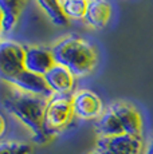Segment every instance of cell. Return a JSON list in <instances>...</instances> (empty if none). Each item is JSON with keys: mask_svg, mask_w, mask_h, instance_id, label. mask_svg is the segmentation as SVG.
Instances as JSON below:
<instances>
[{"mask_svg": "<svg viewBox=\"0 0 153 154\" xmlns=\"http://www.w3.org/2000/svg\"><path fill=\"white\" fill-rule=\"evenodd\" d=\"M47 99L48 98L24 93L14 87V90L3 95L2 100L4 110L17 118L31 131L34 141L40 145L51 138L45 129Z\"/></svg>", "mask_w": 153, "mask_h": 154, "instance_id": "6da1fadb", "label": "cell"}, {"mask_svg": "<svg viewBox=\"0 0 153 154\" xmlns=\"http://www.w3.org/2000/svg\"><path fill=\"white\" fill-rule=\"evenodd\" d=\"M58 64L69 69L75 78L87 76L98 66V51L86 38L67 35L59 39L51 48Z\"/></svg>", "mask_w": 153, "mask_h": 154, "instance_id": "7a4b0ae2", "label": "cell"}, {"mask_svg": "<svg viewBox=\"0 0 153 154\" xmlns=\"http://www.w3.org/2000/svg\"><path fill=\"white\" fill-rule=\"evenodd\" d=\"M74 117L75 114L73 109L71 95L54 94L51 98L47 99L45 111V129L50 137L67 127Z\"/></svg>", "mask_w": 153, "mask_h": 154, "instance_id": "3957f363", "label": "cell"}, {"mask_svg": "<svg viewBox=\"0 0 153 154\" xmlns=\"http://www.w3.org/2000/svg\"><path fill=\"white\" fill-rule=\"evenodd\" d=\"M26 47L15 40L3 39L0 43V75L5 83L26 70Z\"/></svg>", "mask_w": 153, "mask_h": 154, "instance_id": "277c9868", "label": "cell"}, {"mask_svg": "<svg viewBox=\"0 0 153 154\" xmlns=\"http://www.w3.org/2000/svg\"><path fill=\"white\" fill-rule=\"evenodd\" d=\"M144 142L141 135L121 134L114 137H98L95 150L101 154H141Z\"/></svg>", "mask_w": 153, "mask_h": 154, "instance_id": "5b68a950", "label": "cell"}, {"mask_svg": "<svg viewBox=\"0 0 153 154\" xmlns=\"http://www.w3.org/2000/svg\"><path fill=\"white\" fill-rule=\"evenodd\" d=\"M71 100L75 117L81 119H98L105 111L99 95L87 88L74 91L71 94Z\"/></svg>", "mask_w": 153, "mask_h": 154, "instance_id": "8992f818", "label": "cell"}, {"mask_svg": "<svg viewBox=\"0 0 153 154\" xmlns=\"http://www.w3.org/2000/svg\"><path fill=\"white\" fill-rule=\"evenodd\" d=\"M8 85H11L12 87H15L20 91L34 94V95L45 97V98H51L54 95V93H52L51 88L47 85L45 75L30 72L27 70H24L17 76H15Z\"/></svg>", "mask_w": 153, "mask_h": 154, "instance_id": "52a82bcc", "label": "cell"}, {"mask_svg": "<svg viewBox=\"0 0 153 154\" xmlns=\"http://www.w3.org/2000/svg\"><path fill=\"white\" fill-rule=\"evenodd\" d=\"M57 63L52 55V51L46 47L40 46H30L26 47V59L24 67L30 72L46 75L51 67Z\"/></svg>", "mask_w": 153, "mask_h": 154, "instance_id": "ba28073f", "label": "cell"}, {"mask_svg": "<svg viewBox=\"0 0 153 154\" xmlns=\"http://www.w3.org/2000/svg\"><path fill=\"white\" fill-rule=\"evenodd\" d=\"M110 107L113 109L117 117H118L125 134L141 135V133H142V118H141L140 111L132 103L118 100V102L111 103Z\"/></svg>", "mask_w": 153, "mask_h": 154, "instance_id": "9c48e42d", "label": "cell"}, {"mask_svg": "<svg viewBox=\"0 0 153 154\" xmlns=\"http://www.w3.org/2000/svg\"><path fill=\"white\" fill-rule=\"evenodd\" d=\"M45 79L52 93L59 95H71L75 87V75L69 69L58 63L48 70Z\"/></svg>", "mask_w": 153, "mask_h": 154, "instance_id": "30bf717a", "label": "cell"}, {"mask_svg": "<svg viewBox=\"0 0 153 154\" xmlns=\"http://www.w3.org/2000/svg\"><path fill=\"white\" fill-rule=\"evenodd\" d=\"M27 0H0L2 11V34L12 31L19 23Z\"/></svg>", "mask_w": 153, "mask_h": 154, "instance_id": "8fae6325", "label": "cell"}, {"mask_svg": "<svg viewBox=\"0 0 153 154\" xmlns=\"http://www.w3.org/2000/svg\"><path fill=\"white\" fill-rule=\"evenodd\" d=\"M111 17V4L108 0H90L85 22L93 28H104Z\"/></svg>", "mask_w": 153, "mask_h": 154, "instance_id": "7c38bea8", "label": "cell"}, {"mask_svg": "<svg viewBox=\"0 0 153 154\" xmlns=\"http://www.w3.org/2000/svg\"><path fill=\"white\" fill-rule=\"evenodd\" d=\"M95 133L98 137H114V135L125 134L118 117H117V114L110 106L97 119Z\"/></svg>", "mask_w": 153, "mask_h": 154, "instance_id": "4fadbf2b", "label": "cell"}, {"mask_svg": "<svg viewBox=\"0 0 153 154\" xmlns=\"http://www.w3.org/2000/svg\"><path fill=\"white\" fill-rule=\"evenodd\" d=\"M36 3L55 26L66 27L69 24V19L62 11L61 0H36Z\"/></svg>", "mask_w": 153, "mask_h": 154, "instance_id": "5bb4252c", "label": "cell"}, {"mask_svg": "<svg viewBox=\"0 0 153 154\" xmlns=\"http://www.w3.org/2000/svg\"><path fill=\"white\" fill-rule=\"evenodd\" d=\"M87 4L86 0H61L62 11L69 20H85Z\"/></svg>", "mask_w": 153, "mask_h": 154, "instance_id": "9a60e30c", "label": "cell"}, {"mask_svg": "<svg viewBox=\"0 0 153 154\" xmlns=\"http://www.w3.org/2000/svg\"><path fill=\"white\" fill-rule=\"evenodd\" d=\"M32 146L24 142L3 141L0 143V154H31Z\"/></svg>", "mask_w": 153, "mask_h": 154, "instance_id": "2e32d148", "label": "cell"}, {"mask_svg": "<svg viewBox=\"0 0 153 154\" xmlns=\"http://www.w3.org/2000/svg\"><path fill=\"white\" fill-rule=\"evenodd\" d=\"M145 154H153V138L149 141L148 146H146V150H145Z\"/></svg>", "mask_w": 153, "mask_h": 154, "instance_id": "e0dca14e", "label": "cell"}, {"mask_svg": "<svg viewBox=\"0 0 153 154\" xmlns=\"http://www.w3.org/2000/svg\"><path fill=\"white\" fill-rule=\"evenodd\" d=\"M5 131V121H4V117H2V135L4 134Z\"/></svg>", "mask_w": 153, "mask_h": 154, "instance_id": "ac0fdd59", "label": "cell"}, {"mask_svg": "<svg viewBox=\"0 0 153 154\" xmlns=\"http://www.w3.org/2000/svg\"><path fill=\"white\" fill-rule=\"evenodd\" d=\"M90 154H101V153H99V152H97V150H94V152H92Z\"/></svg>", "mask_w": 153, "mask_h": 154, "instance_id": "d6986e66", "label": "cell"}, {"mask_svg": "<svg viewBox=\"0 0 153 154\" xmlns=\"http://www.w3.org/2000/svg\"><path fill=\"white\" fill-rule=\"evenodd\" d=\"M86 2H90V0H86Z\"/></svg>", "mask_w": 153, "mask_h": 154, "instance_id": "ffe728a7", "label": "cell"}]
</instances>
